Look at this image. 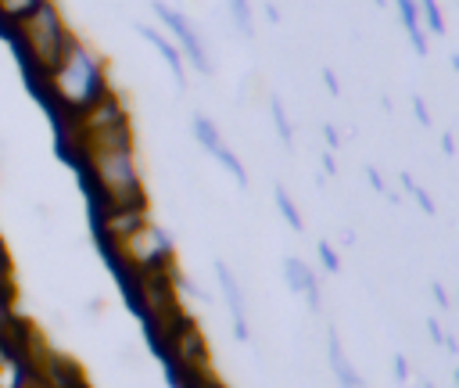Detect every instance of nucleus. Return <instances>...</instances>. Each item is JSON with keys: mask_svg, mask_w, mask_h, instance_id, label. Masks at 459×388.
I'll use <instances>...</instances> for the list:
<instances>
[{"mask_svg": "<svg viewBox=\"0 0 459 388\" xmlns=\"http://www.w3.org/2000/svg\"><path fill=\"white\" fill-rule=\"evenodd\" d=\"M32 90L47 101V108L54 111L57 126L61 122H75L82 119L97 101H104L115 86H111V72H108V61L90 47L82 43L79 36L68 43V50L57 57V65L32 83Z\"/></svg>", "mask_w": 459, "mask_h": 388, "instance_id": "obj_1", "label": "nucleus"}, {"mask_svg": "<svg viewBox=\"0 0 459 388\" xmlns=\"http://www.w3.org/2000/svg\"><path fill=\"white\" fill-rule=\"evenodd\" d=\"M4 36L11 40V47H14V54H18L29 83L43 79L57 65V57L68 50V43L75 40V32L65 22L57 0H39L22 22H14L11 29H4Z\"/></svg>", "mask_w": 459, "mask_h": 388, "instance_id": "obj_2", "label": "nucleus"}, {"mask_svg": "<svg viewBox=\"0 0 459 388\" xmlns=\"http://www.w3.org/2000/svg\"><path fill=\"white\" fill-rule=\"evenodd\" d=\"M111 269L122 277H136V273H151V269H161V266H172L176 262V244L172 237L158 226V223H140L129 237H122L115 248L104 251Z\"/></svg>", "mask_w": 459, "mask_h": 388, "instance_id": "obj_3", "label": "nucleus"}, {"mask_svg": "<svg viewBox=\"0 0 459 388\" xmlns=\"http://www.w3.org/2000/svg\"><path fill=\"white\" fill-rule=\"evenodd\" d=\"M154 7V14L161 18V25L172 32V43L179 47V54H186L204 75H212L215 72V65H212V57H208V50H204V40L197 36V29H194V22L183 14V11H176V7H169L165 0H154L151 4Z\"/></svg>", "mask_w": 459, "mask_h": 388, "instance_id": "obj_4", "label": "nucleus"}, {"mask_svg": "<svg viewBox=\"0 0 459 388\" xmlns=\"http://www.w3.org/2000/svg\"><path fill=\"white\" fill-rule=\"evenodd\" d=\"M194 137H197V144H201L212 158H219V162H222V169H230V176H233L240 187L247 183V172H244V165H240L237 151H233V147H226V140H222V133H219V126H215L212 119L194 115Z\"/></svg>", "mask_w": 459, "mask_h": 388, "instance_id": "obj_5", "label": "nucleus"}, {"mask_svg": "<svg viewBox=\"0 0 459 388\" xmlns=\"http://www.w3.org/2000/svg\"><path fill=\"white\" fill-rule=\"evenodd\" d=\"M215 277H219V287H222V295H226L230 316H233V334H237L240 341H251V327H247V302H244V291H240V284H237L233 269H230L222 259L215 262Z\"/></svg>", "mask_w": 459, "mask_h": 388, "instance_id": "obj_6", "label": "nucleus"}, {"mask_svg": "<svg viewBox=\"0 0 459 388\" xmlns=\"http://www.w3.org/2000/svg\"><path fill=\"white\" fill-rule=\"evenodd\" d=\"M283 277H287V287H290V291H298V295L308 302V309H312V313H319V305H323V295H319V280H316V269H312L305 259L290 255V259H283Z\"/></svg>", "mask_w": 459, "mask_h": 388, "instance_id": "obj_7", "label": "nucleus"}, {"mask_svg": "<svg viewBox=\"0 0 459 388\" xmlns=\"http://www.w3.org/2000/svg\"><path fill=\"white\" fill-rule=\"evenodd\" d=\"M136 32L158 47V54L165 57V65L172 68V79H176V86H179V90H186V72H183V54H179V47H176L169 36H161L158 29H151V25H136Z\"/></svg>", "mask_w": 459, "mask_h": 388, "instance_id": "obj_8", "label": "nucleus"}, {"mask_svg": "<svg viewBox=\"0 0 459 388\" xmlns=\"http://www.w3.org/2000/svg\"><path fill=\"white\" fill-rule=\"evenodd\" d=\"M326 356H330V366H333V377H337L341 388H366V381L355 374V366H351L348 356L341 352V338H337L333 327H330V334H326Z\"/></svg>", "mask_w": 459, "mask_h": 388, "instance_id": "obj_9", "label": "nucleus"}, {"mask_svg": "<svg viewBox=\"0 0 459 388\" xmlns=\"http://www.w3.org/2000/svg\"><path fill=\"white\" fill-rule=\"evenodd\" d=\"M398 4V14H402V25L412 40V50L423 57L427 54V32H423V22H420V11H416V0H394Z\"/></svg>", "mask_w": 459, "mask_h": 388, "instance_id": "obj_10", "label": "nucleus"}, {"mask_svg": "<svg viewBox=\"0 0 459 388\" xmlns=\"http://www.w3.org/2000/svg\"><path fill=\"white\" fill-rule=\"evenodd\" d=\"M230 4V18L237 25V32L244 40H255V11H251V0H226Z\"/></svg>", "mask_w": 459, "mask_h": 388, "instance_id": "obj_11", "label": "nucleus"}, {"mask_svg": "<svg viewBox=\"0 0 459 388\" xmlns=\"http://www.w3.org/2000/svg\"><path fill=\"white\" fill-rule=\"evenodd\" d=\"M39 0H0V32L11 29L14 22H22Z\"/></svg>", "mask_w": 459, "mask_h": 388, "instance_id": "obj_12", "label": "nucleus"}, {"mask_svg": "<svg viewBox=\"0 0 459 388\" xmlns=\"http://www.w3.org/2000/svg\"><path fill=\"white\" fill-rule=\"evenodd\" d=\"M416 11H420V22H423L434 36H441V32H445V14H441L437 0H416Z\"/></svg>", "mask_w": 459, "mask_h": 388, "instance_id": "obj_13", "label": "nucleus"}, {"mask_svg": "<svg viewBox=\"0 0 459 388\" xmlns=\"http://www.w3.org/2000/svg\"><path fill=\"white\" fill-rule=\"evenodd\" d=\"M276 208H280V216L287 219V226L290 230H301L305 223H301V212H298V205L290 201V194L283 190V187H276Z\"/></svg>", "mask_w": 459, "mask_h": 388, "instance_id": "obj_14", "label": "nucleus"}, {"mask_svg": "<svg viewBox=\"0 0 459 388\" xmlns=\"http://www.w3.org/2000/svg\"><path fill=\"white\" fill-rule=\"evenodd\" d=\"M269 111H273V122H276V133H280V140H283V144H290L294 129H290V119H287V111H283V104H280L276 97L269 101Z\"/></svg>", "mask_w": 459, "mask_h": 388, "instance_id": "obj_15", "label": "nucleus"}, {"mask_svg": "<svg viewBox=\"0 0 459 388\" xmlns=\"http://www.w3.org/2000/svg\"><path fill=\"white\" fill-rule=\"evenodd\" d=\"M0 291H14V266H11V251L0 237Z\"/></svg>", "mask_w": 459, "mask_h": 388, "instance_id": "obj_16", "label": "nucleus"}, {"mask_svg": "<svg viewBox=\"0 0 459 388\" xmlns=\"http://www.w3.org/2000/svg\"><path fill=\"white\" fill-rule=\"evenodd\" d=\"M319 259H323V266H326L330 273H337V269H341V259H337V251H333V248H330L326 241L319 244Z\"/></svg>", "mask_w": 459, "mask_h": 388, "instance_id": "obj_17", "label": "nucleus"}, {"mask_svg": "<svg viewBox=\"0 0 459 388\" xmlns=\"http://www.w3.org/2000/svg\"><path fill=\"white\" fill-rule=\"evenodd\" d=\"M11 388H50V384H47L39 374H22V377H18Z\"/></svg>", "mask_w": 459, "mask_h": 388, "instance_id": "obj_18", "label": "nucleus"}, {"mask_svg": "<svg viewBox=\"0 0 459 388\" xmlns=\"http://www.w3.org/2000/svg\"><path fill=\"white\" fill-rule=\"evenodd\" d=\"M190 388H230V384H226L222 377H215V374H204V377H201V381H194Z\"/></svg>", "mask_w": 459, "mask_h": 388, "instance_id": "obj_19", "label": "nucleus"}, {"mask_svg": "<svg viewBox=\"0 0 459 388\" xmlns=\"http://www.w3.org/2000/svg\"><path fill=\"white\" fill-rule=\"evenodd\" d=\"M394 377H398V381H409V363H405V356H394Z\"/></svg>", "mask_w": 459, "mask_h": 388, "instance_id": "obj_20", "label": "nucleus"}, {"mask_svg": "<svg viewBox=\"0 0 459 388\" xmlns=\"http://www.w3.org/2000/svg\"><path fill=\"white\" fill-rule=\"evenodd\" d=\"M412 104H416V119H420V122H423V126H430V115H427V108H423V101H420V97H416V101H412Z\"/></svg>", "mask_w": 459, "mask_h": 388, "instance_id": "obj_21", "label": "nucleus"}, {"mask_svg": "<svg viewBox=\"0 0 459 388\" xmlns=\"http://www.w3.org/2000/svg\"><path fill=\"white\" fill-rule=\"evenodd\" d=\"M323 83H326V90H330V93H341V86H337L333 72H323Z\"/></svg>", "mask_w": 459, "mask_h": 388, "instance_id": "obj_22", "label": "nucleus"}, {"mask_svg": "<svg viewBox=\"0 0 459 388\" xmlns=\"http://www.w3.org/2000/svg\"><path fill=\"white\" fill-rule=\"evenodd\" d=\"M326 144H330V147H337V144H341V137H337V129H333V126H326Z\"/></svg>", "mask_w": 459, "mask_h": 388, "instance_id": "obj_23", "label": "nucleus"}, {"mask_svg": "<svg viewBox=\"0 0 459 388\" xmlns=\"http://www.w3.org/2000/svg\"><path fill=\"white\" fill-rule=\"evenodd\" d=\"M373 4H377V7H384V0H373Z\"/></svg>", "mask_w": 459, "mask_h": 388, "instance_id": "obj_24", "label": "nucleus"}, {"mask_svg": "<svg viewBox=\"0 0 459 388\" xmlns=\"http://www.w3.org/2000/svg\"><path fill=\"white\" fill-rule=\"evenodd\" d=\"M79 388H86V384H79Z\"/></svg>", "mask_w": 459, "mask_h": 388, "instance_id": "obj_25", "label": "nucleus"}]
</instances>
